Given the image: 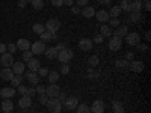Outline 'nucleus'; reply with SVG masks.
I'll return each mask as SVG.
<instances>
[{
  "mask_svg": "<svg viewBox=\"0 0 151 113\" xmlns=\"http://www.w3.org/2000/svg\"><path fill=\"white\" fill-rule=\"evenodd\" d=\"M47 109L50 113H60L62 110V103L59 101L58 98H48V101H47Z\"/></svg>",
  "mask_w": 151,
  "mask_h": 113,
  "instance_id": "nucleus-1",
  "label": "nucleus"
},
{
  "mask_svg": "<svg viewBox=\"0 0 151 113\" xmlns=\"http://www.w3.org/2000/svg\"><path fill=\"white\" fill-rule=\"evenodd\" d=\"M74 53H73V50L71 48H64V50H60V51H58V60L62 62V64H68V62L73 59Z\"/></svg>",
  "mask_w": 151,
  "mask_h": 113,
  "instance_id": "nucleus-2",
  "label": "nucleus"
},
{
  "mask_svg": "<svg viewBox=\"0 0 151 113\" xmlns=\"http://www.w3.org/2000/svg\"><path fill=\"white\" fill-rule=\"evenodd\" d=\"M44 27H45V30L50 32V33H56V32L59 30V27H60V21L56 20V18H52V20H48V21L45 23Z\"/></svg>",
  "mask_w": 151,
  "mask_h": 113,
  "instance_id": "nucleus-3",
  "label": "nucleus"
},
{
  "mask_svg": "<svg viewBox=\"0 0 151 113\" xmlns=\"http://www.w3.org/2000/svg\"><path fill=\"white\" fill-rule=\"evenodd\" d=\"M45 42L42 41H35L33 44H30V51L32 54H42L45 51Z\"/></svg>",
  "mask_w": 151,
  "mask_h": 113,
  "instance_id": "nucleus-4",
  "label": "nucleus"
},
{
  "mask_svg": "<svg viewBox=\"0 0 151 113\" xmlns=\"http://www.w3.org/2000/svg\"><path fill=\"white\" fill-rule=\"evenodd\" d=\"M124 38H125V42H127L129 45H134V47H136L137 44L141 42V35L137 33V32H132V33H127V35H125Z\"/></svg>",
  "mask_w": 151,
  "mask_h": 113,
  "instance_id": "nucleus-5",
  "label": "nucleus"
},
{
  "mask_svg": "<svg viewBox=\"0 0 151 113\" xmlns=\"http://www.w3.org/2000/svg\"><path fill=\"white\" fill-rule=\"evenodd\" d=\"M59 92H60V87H59L56 83H50V84L45 87V95H47L48 98H56Z\"/></svg>",
  "mask_w": 151,
  "mask_h": 113,
  "instance_id": "nucleus-6",
  "label": "nucleus"
},
{
  "mask_svg": "<svg viewBox=\"0 0 151 113\" xmlns=\"http://www.w3.org/2000/svg\"><path fill=\"white\" fill-rule=\"evenodd\" d=\"M121 47H122V38L110 36V39H109V48L112 50V51H118Z\"/></svg>",
  "mask_w": 151,
  "mask_h": 113,
  "instance_id": "nucleus-7",
  "label": "nucleus"
},
{
  "mask_svg": "<svg viewBox=\"0 0 151 113\" xmlns=\"http://www.w3.org/2000/svg\"><path fill=\"white\" fill-rule=\"evenodd\" d=\"M14 62H15V60H14V57H12L11 53H3L2 57H0V64L3 65V68H11Z\"/></svg>",
  "mask_w": 151,
  "mask_h": 113,
  "instance_id": "nucleus-8",
  "label": "nucleus"
},
{
  "mask_svg": "<svg viewBox=\"0 0 151 113\" xmlns=\"http://www.w3.org/2000/svg\"><path fill=\"white\" fill-rule=\"evenodd\" d=\"M11 69H12V72H14L15 75H23L24 69H26V65H24L21 60H17V62H14V64H12Z\"/></svg>",
  "mask_w": 151,
  "mask_h": 113,
  "instance_id": "nucleus-9",
  "label": "nucleus"
},
{
  "mask_svg": "<svg viewBox=\"0 0 151 113\" xmlns=\"http://www.w3.org/2000/svg\"><path fill=\"white\" fill-rule=\"evenodd\" d=\"M129 68L133 72H142L144 68H145V65H144L142 60H132V62H129Z\"/></svg>",
  "mask_w": 151,
  "mask_h": 113,
  "instance_id": "nucleus-10",
  "label": "nucleus"
},
{
  "mask_svg": "<svg viewBox=\"0 0 151 113\" xmlns=\"http://www.w3.org/2000/svg\"><path fill=\"white\" fill-rule=\"evenodd\" d=\"M92 39H89V38H82V39L79 41V47L80 50H83V51H89V50H92Z\"/></svg>",
  "mask_w": 151,
  "mask_h": 113,
  "instance_id": "nucleus-11",
  "label": "nucleus"
},
{
  "mask_svg": "<svg viewBox=\"0 0 151 113\" xmlns=\"http://www.w3.org/2000/svg\"><path fill=\"white\" fill-rule=\"evenodd\" d=\"M77 104H79V99L76 98V97H67L62 106H65L68 110H74L76 107H77Z\"/></svg>",
  "mask_w": 151,
  "mask_h": 113,
  "instance_id": "nucleus-12",
  "label": "nucleus"
},
{
  "mask_svg": "<svg viewBox=\"0 0 151 113\" xmlns=\"http://www.w3.org/2000/svg\"><path fill=\"white\" fill-rule=\"evenodd\" d=\"M18 106H20V109H23V110L29 109V107L32 106V98L27 97V95H21L20 99H18Z\"/></svg>",
  "mask_w": 151,
  "mask_h": 113,
  "instance_id": "nucleus-13",
  "label": "nucleus"
},
{
  "mask_svg": "<svg viewBox=\"0 0 151 113\" xmlns=\"http://www.w3.org/2000/svg\"><path fill=\"white\" fill-rule=\"evenodd\" d=\"M89 109H91V113H103L104 112V103L101 99H95L94 104Z\"/></svg>",
  "mask_w": 151,
  "mask_h": 113,
  "instance_id": "nucleus-14",
  "label": "nucleus"
},
{
  "mask_svg": "<svg viewBox=\"0 0 151 113\" xmlns=\"http://www.w3.org/2000/svg\"><path fill=\"white\" fill-rule=\"evenodd\" d=\"M142 9V0H132L129 3V12H141Z\"/></svg>",
  "mask_w": 151,
  "mask_h": 113,
  "instance_id": "nucleus-15",
  "label": "nucleus"
},
{
  "mask_svg": "<svg viewBox=\"0 0 151 113\" xmlns=\"http://www.w3.org/2000/svg\"><path fill=\"white\" fill-rule=\"evenodd\" d=\"M15 45H17L18 50H21V51H27V50H30V42L27 39H24V38H23V39L20 38V39L15 42Z\"/></svg>",
  "mask_w": 151,
  "mask_h": 113,
  "instance_id": "nucleus-16",
  "label": "nucleus"
},
{
  "mask_svg": "<svg viewBox=\"0 0 151 113\" xmlns=\"http://www.w3.org/2000/svg\"><path fill=\"white\" fill-rule=\"evenodd\" d=\"M95 17H97V20L98 21H101V23H106V21H109V12L106 11V9H100V11H97L95 12Z\"/></svg>",
  "mask_w": 151,
  "mask_h": 113,
  "instance_id": "nucleus-17",
  "label": "nucleus"
},
{
  "mask_svg": "<svg viewBox=\"0 0 151 113\" xmlns=\"http://www.w3.org/2000/svg\"><path fill=\"white\" fill-rule=\"evenodd\" d=\"M40 36H41V39H40V41H42V42L56 41V39H58V35H56V33H50V32H47V30H45V32H42Z\"/></svg>",
  "mask_w": 151,
  "mask_h": 113,
  "instance_id": "nucleus-18",
  "label": "nucleus"
},
{
  "mask_svg": "<svg viewBox=\"0 0 151 113\" xmlns=\"http://www.w3.org/2000/svg\"><path fill=\"white\" fill-rule=\"evenodd\" d=\"M17 92H15V89L14 87H3L2 91H0V95H2L5 99H11L12 97H14Z\"/></svg>",
  "mask_w": 151,
  "mask_h": 113,
  "instance_id": "nucleus-19",
  "label": "nucleus"
},
{
  "mask_svg": "<svg viewBox=\"0 0 151 113\" xmlns=\"http://www.w3.org/2000/svg\"><path fill=\"white\" fill-rule=\"evenodd\" d=\"M14 72H12V69L11 68H3L2 71H0V77H2L5 82H11V79L14 77Z\"/></svg>",
  "mask_w": 151,
  "mask_h": 113,
  "instance_id": "nucleus-20",
  "label": "nucleus"
},
{
  "mask_svg": "<svg viewBox=\"0 0 151 113\" xmlns=\"http://www.w3.org/2000/svg\"><path fill=\"white\" fill-rule=\"evenodd\" d=\"M80 12H82V15H83L85 18H92V17L95 15V9H94L92 6H83Z\"/></svg>",
  "mask_w": 151,
  "mask_h": 113,
  "instance_id": "nucleus-21",
  "label": "nucleus"
},
{
  "mask_svg": "<svg viewBox=\"0 0 151 113\" xmlns=\"http://www.w3.org/2000/svg\"><path fill=\"white\" fill-rule=\"evenodd\" d=\"M27 68L30 69V71H33V72H36L38 69L41 68V62L38 60V59H30L29 62H27Z\"/></svg>",
  "mask_w": 151,
  "mask_h": 113,
  "instance_id": "nucleus-22",
  "label": "nucleus"
},
{
  "mask_svg": "<svg viewBox=\"0 0 151 113\" xmlns=\"http://www.w3.org/2000/svg\"><path fill=\"white\" fill-rule=\"evenodd\" d=\"M26 79L35 86V84H38V82H40V75H38V72H33V71H29L27 74H26Z\"/></svg>",
  "mask_w": 151,
  "mask_h": 113,
  "instance_id": "nucleus-23",
  "label": "nucleus"
},
{
  "mask_svg": "<svg viewBox=\"0 0 151 113\" xmlns=\"http://www.w3.org/2000/svg\"><path fill=\"white\" fill-rule=\"evenodd\" d=\"M45 57L48 59V60H53V59H56L58 57V50L55 48V47H48V48H45Z\"/></svg>",
  "mask_w": 151,
  "mask_h": 113,
  "instance_id": "nucleus-24",
  "label": "nucleus"
},
{
  "mask_svg": "<svg viewBox=\"0 0 151 113\" xmlns=\"http://www.w3.org/2000/svg\"><path fill=\"white\" fill-rule=\"evenodd\" d=\"M112 33H115L113 36H118V38H124L125 35L129 33V27L127 26H118L115 32H112Z\"/></svg>",
  "mask_w": 151,
  "mask_h": 113,
  "instance_id": "nucleus-25",
  "label": "nucleus"
},
{
  "mask_svg": "<svg viewBox=\"0 0 151 113\" xmlns=\"http://www.w3.org/2000/svg\"><path fill=\"white\" fill-rule=\"evenodd\" d=\"M107 12H109V17H110V18H119V14H121L122 11H121V8L116 5V6H112Z\"/></svg>",
  "mask_w": 151,
  "mask_h": 113,
  "instance_id": "nucleus-26",
  "label": "nucleus"
},
{
  "mask_svg": "<svg viewBox=\"0 0 151 113\" xmlns=\"http://www.w3.org/2000/svg\"><path fill=\"white\" fill-rule=\"evenodd\" d=\"M2 110L5 113H11L12 110H14V103H12L11 99H5V101L2 103Z\"/></svg>",
  "mask_w": 151,
  "mask_h": 113,
  "instance_id": "nucleus-27",
  "label": "nucleus"
},
{
  "mask_svg": "<svg viewBox=\"0 0 151 113\" xmlns=\"http://www.w3.org/2000/svg\"><path fill=\"white\" fill-rule=\"evenodd\" d=\"M142 20V12H130V17H129V23H137Z\"/></svg>",
  "mask_w": 151,
  "mask_h": 113,
  "instance_id": "nucleus-28",
  "label": "nucleus"
},
{
  "mask_svg": "<svg viewBox=\"0 0 151 113\" xmlns=\"http://www.w3.org/2000/svg\"><path fill=\"white\" fill-rule=\"evenodd\" d=\"M21 82H23V75H14V77L11 79V87H18L20 84H21Z\"/></svg>",
  "mask_w": 151,
  "mask_h": 113,
  "instance_id": "nucleus-29",
  "label": "nucleus"
},
{
  "mask_svg": "<svg viewBox=\"0 0 151 113\" xmlns=\"http://www.w3.org/2000/svg\"><path fill=\"white\" fill-rule=\"evenodd\" d=\"M112 109H113V113H124V104L121 101H113Z\"/></svg>",
  "mask_w": 151,
  "mask_h": 113,
  "instance_id": "nucleus-30",
  "label": "nucleus"
},
{
  "mask_svg": "<svg viewBox=\"0 0 151 113\" xmlns=\"http://www.w3.org/2000/svg\"><path fill=\"white\" fill-rule=\"evenodd\" d=\"M100 32H101L100 35H101L103 38H104V36H106V38L112 36V29L107 26V24H103V26H101V29H100Z\"/></svg>",
  "mask_w": 151,
  "mask_h": 113,
  "instance_id": "nucleus-31",
  "label": "nucleus"
},
{
  "mask_svg": "<svg viewBox=\"0 0 151 113\" xmlns=\"http://www.w3.org/2000/svg\"><path fill=\"white\" fill-rule=\"evenodd\" d=\"M77 112L76 113H91V109H89V106L88 104H85V103H82V104H77Z\"/></svg>",
  "mask_w": 151,
  "mask_h": 113,
  "instance_id": "nucleus-32",
  "label": "nucleus"
},
{
  "mask_svg": "<svg viewBox=\"0 0 151 113\" xmlns=\"http://www.w3.org/2000/svg\"><path fill=\"white\" fill-rule=\"evenodd\" d=\"M59 75H60V74H59L58 71H50L48 75H47V77H48V82H50V83H56V82L59 80Z\"/></svg>",
  "mask_w": 151,
  "mask_h": 113,
  "instance_id": "nucleus-33",
  "label": "nucleus"
},
{
  "mask_svg": "<svg viewBox=\"0 0 151 113\" xmlns=\"http://www.w3.org/2000/svg\"><path fill=\"white\" fill-rule=\"evenodd\" d=\"M42 32H45L44 24H41V23H36V24H33V33H36V35H41Z\"/></svg>",
  "mask_w": 151,
  "mask_h": 113,
  "instance_id": "nucleus-34",
  "label": "nucleus"
},
{
  "mask_svg": "<svg viewBox=\"0 0 151 113\" xmlns=\"http://www.w3.org/2000/svg\"><path fill=\"white\" fill-rule=\"evenodd\" d=\"M115 65H116L119 69H127V68H129V62L125 60V59H118V60L115 62Z\"/></svg>",
  "mask_w": 151,
  "mask_h": 113,
  "instance_id": "nucleus-35",
  "label": "nucleus"
},
{
  "mask_svg": "<svg viewBox=\"0 0 151 113\" xmlns=\"http://www.w3.org/2000/svg\"><path fill=\"white\" fill-rule=\"evenodd\" d=\"M30 3H32L33 9H36V11H40V9L44 8V0H32Z\"/></svg>",
  "mask_w": 151,
  "mask_h": 113,
  "instance_id": "nucleus-36",
  "label": "nucleus"
},
{
  "mask_svg": "<svg viewBox=\"0 0 151 113\" xmlns=\"http://www.w3.org/2000/svg\"><path fill=\"white\" fill-rule=\"evenodd\" d=\"M100 64V59H98V56H91L89 59H88V65H89V67H97Z\"/></svg>",
  "mask_w": 151,
  "mask_h": 113,
  "instance_id": "nucleus-37",
  "label": "nucleus"
},
{
  "mask_svg": "<svg viewBox=\"0 0 151 113\" xmlns=\"http://www.w3.org/2000/svg\"><path fill=\"white\" fill-rule=\"evenodd\" d=\"M32 57H33V54H32V51H30V50H27V51H23V56H21V59H23L24 62H29Z\"/></svg>",
  "mask_w": 151,
  "mask_h": 113,
  "instance_id": "nucleus-38",
  "label": "nucleus"
},
{
  "mask_svg": "<svg viewBox=\"0 0 151 113\" xmlns=\"http://www.w3.org/2000/svg\"><path fill=\"white\" fill-rule=\"evenodd\" d=\"M36 72H38V75H40V77H47L48 72H50V69H48L47 67H44V68H40Z\"/></svg>",
  "mask_w": 151,
  "mask_h": 113,
  "instance_id": "nucleus-39",
  "label": "nucleus"
},
{
  "mask_svg": "<svg viewBox=\"0 0 151 113\" xmlns=\"http://www.w3.org/2000/svg\"><path fill=\"white\" fill-rule=\"evenodd\" d=\"M119 24V18H109V27H118Z\"/></svg>",
  "mask_w": 151,
  "mask_h": 113,
  "instance_id": "nucleus-40",
  "label": "nucleus"
},
{
  "mask_svg": "<svg viewBox=\"0 0 151 113\" xmlns=\"http://www.w3.org/2000/svg\"><path fill=\"white\" fill-rule=\"evenodd\" d=\"M129 0H121V5H119V8H121V11H129Z\"/></svg>",
  "mask_w": 151,
  "mask_h": 113,
  "instance_id": "nucleus-41",
  "label": "nucleus"
},
{
  "mask_svg": "<svg viewBox=\"0 0 151 113\" xmlns=\"http://www.w3.org/2000/svg\"><path fill=\"white\" fill-rule=\"evenodd\" d=\"M68 72H70V65H68V64H62L59 74H68Z\"/></svg>",
  "mask_w": 151,
  "mask_h": 113,
  "instance_id": "nucleus-42",
  "label": "nucleus"
},
{
  "mask_svg": "<svg viewBox=\"0 0 151 113\" xmlns=\"http://www.w3.org/2000/svg\"><path fill=\"white\" fill-rule=\"evenodd\" d=\"M35 89H36V94H45V86L44 84H38L36 87H35Z\"/></svg>",
  "mask_w": 151,
  "mask_h": 113,
  "instance_id": "nucleus-43",
  "label": "nucleus"
},
{
  "mask_svg": "<svg viewBox=\"0 0 151 113\" xmlns=\"http://www.w3.org/2000/svg\"><path fill=\"white\" fill-rule=\"evenodd\" d=\"M56 98L59 99V101H60L62 104H64V101H65V98H67V94H65V92H62V91H60V92L58 94V97H56Z\"/></svg>",
  "mask_w": 151,
  "mask_h": 113,
  "instance_id": "nucleus-44",
  "label": "nucleus"
},
{
  "mask_svg": "<svg viewBox=\"0 0 151 113\" xmlns=\"http://www.w3.org/2000/svg\"><path fill=\"white\" fill-rule=\"evenodd\" d=\"M47 101H48V97H47L45 94H41V95H40V103H41L42 106H45Z\"/></svg>",
  "mask_w": 151,
  "mask_h": 113,
  "instance_id": "nucleus-45",
  "label": "nucleus"
},
{
  "mask_svg": "<svg viewBox=\"0 0 151 113\" xmlns=\"http://www.w3.org/2000/svg\"><path fill=\"white\" fill-rule=\"evenodd\" d=\"M6 47H8V50H9V53H11V54H14L17 50H18L15 44H9V45H6Z\"/></svg>",
  "mask_w": 151,
  "mask_h": 113,
  "instance_id": "nucleus-46",
  "label": "nucleus"
},
{
  "mask_svg": "<svg viewBox=\"0 0 151 113\" xmlns=\"http://www.w3.org/2000/svg\"><path fill=\"white\" fill-rule=\"evenodd\" d=\"M17 89H18V94H21V95H26V92H27V87L23 86V84H20Z\"/></svg>",
  "mask_w": 151,
  "mask_h": 113,
  "instance_id": "nucleus-47",
  "label": "nucleus"
},
{
  "mask_svg": "<svg viewBox=\"0 0 151 113\" xmlns=\"http://www.w3.org/2000/svg\"><path fill=\"white\" fill-rule=\"evenodd\" d=\"M35 94H36V89H35V87H27V92H26V95H27V97H30V98H32Z\"/></svg>",
  "mask_w": 151,
  "mask_h": 113,
  "instance_id": "nucleus-48",
  "label": "nucleus"
},
{
  "mask_svg": "<svg viewBox=\"0 0 151 113\" xmlns=\"http://www.w3.org/2000/svg\"><path fill=\"white\" fill-rule=\"evenodd\" d=\"M52 5L56 6V8H60L62 5H64V0H52Z\"/></svg>",
  "mask_w": 151,
  "mask_h": 113,
  "instance_id": "nucleus-49",
  "label": "nucleus"
},
{
  "mask_svg": "<svg viewBox=\"0 0 151 113\" xmlns=\"http://www.w3.org/2000/svg\"><path fill=\"white\" fill-rule=\"evenodd\" d=\"M92 42L101 44V42H103V36H101V35H95V36H94V41H92Z\"/></svg>",
  "mask_w": 151,
  "mask_h": 113,
  "instance_id": "nucleus-50",
  "label": "nucleus"
},
{
  "mask_svg": "<svg viewBox=\"0 0 151 113\" xmlns=\"http://www.w3.org/2000/svg\"><path fill=\"white\" fill-rule=\"evenodd\" d=\"M133 57H134V53H132V51H129L127 54H125V60H127V62H132Z\"/></svg>",
  "mask_w": 151,
  "mask_h": 113,
  "instance_id": "nucleus-51",
  "label": "nucleus"
},
{
  "mask_svg": "<svg viewBox=\"0 0 151 113\" xmlns=\"http://www.w3.org/2000/svg\"><path fill=\"white\" fill-rule=\"evenodd\" d=\"M77 6H79V8L88 6V0H77Z\"/></svg>",
  "mask_w": 151,
  "mask_h": 113,
  "instance_id": "nucleus-52",
  "label": "nucleus"
},
{
  "mask_svg": "<svg viewBox=\"0 0 151 113\" xmlns=\"http://www.w3.org/2000/svg\"><path fill=\"white\" fill-rule=\"evenodd\" d=\"M136 48L139 50V51H145V50H147L148 47H147L145 44H137V45H136Z\"/></svg>",
  "mask_w": 151,
  "mask_h": 113,
  "instance_id": "nucleus-53",
  "label": "nucleus"
},
{
  "mask_svg": "<svg viewBox=\"0 0 151 113\" xmlns=\"http://www.w3.org/2000/svg\"><path fill=\"white\" fill-rule=\"evenodd\" d=\"M6 50H8L6 44H2V42H0V54H3V53H6Z\"/></svg>",
  "mask_w": 151,
  "mask_h": 113,
  "instance_id": "nucleus-54",
  "label": "nucleus"
},
{
  "mask_svg": "<svg viewBox=\"0 0 151 113\" xmlns=\"http://www.w3.org/2000/svg\"><path fill=\"white\" fill-rule=\"evenodd\" d=\"M71 12H73V14H80V8L79 6H71Z\"/></svg>",
  "mask_w": 151,
  "mask_h": 113,
  "instance_id": "nucleus-55",
  "label": "nucleus"
},
{
  "mask_svg": "<svg viewBox=\"0 0 151 113\" xmlns=\"http://www.w3.org/2000/svg\"><path fill=\"white\" fill-rule=\"evenodd\" d=\"M144 8H145V11H151V2H150V0H145Z\"/></svg>",
  "mask_w": 151,
  "mask_h": 113,
  "instance_id": "nucleus-56",
  "label": "nucleus"
},
{
  "mask_svg": "<svg viewBox=\"0 0 151 113\" xmlns=\"http://www.w3.org/2000/svg\"><path fill=\"white\" fill-rule=\"evenodd\" d=\"M97 2H98L100 5H106V6H107V5L112 3V0H97Z\"/></svg>",
  "mask_w": 151,
  "mask_h": 113,
  "instance_id": "nucleus-57",
  "label": "nucleus"
},
{
  "mask_svg": "<svg viewBox=\"0 0 151 113\" xmlns=\"http://www.w3.org/2000/svg\"><path fill=\"white\" fill-rule=\"evenodd\" d=\"M26 5H27V2H26V0H18V6H20V8H24Z\"/></svg>",
  "mask_w": 151,
  "mask_h": 113,
  "instance_id": "nucleus-58",
  "label": "nucleus"
},
{
  "mask_svg": "<svg viewBox=\"0 0 151 113\" xmlns=\"http://www.w3.org/2000/svg\"><path fill=\"white\" fill-rule=\"evenodd\" d=\"M64 5H67V6H73V5H74V0H64Z\"/></svg>",
  "mask_w": 151,
  "mask_h": 113,
  "instance_id": "nucleus-59",
  "label": "nucleus"
},
{
  "mask_svg": "<svg viewBox=\"0 0 151 113\" xmlns=\"http://www.w3.org/2000/svg\"><path fill=\"white\" fill-rule=\"evenodd\" d=\"M55 48L58 50V51H60V50H64V48H65V44H58Z\"/></svg>",
  "mask_w": 151,
  "mask_h": 113,
  "instance_id": "nucleus-60",
  "label": "nucleus"
},
{
  "mask_svg": "<svg viewBox=\"0 0 151 113\" xmlns=\"http://www.w3.org/2000/svg\"><path fill=\"white\" fill-rule=\"evenodd\" d=\"M150 33H151V32H147V33H145V39H147V41H150V38H151Z\"/></svg>",
  "mask_w": 151,
  "mask_h": 113,
  "instance_id": "nucleus-61",
  "label": "nucleus"
},
{
  "mask_svg": "<svg viewBox=\"0 0 151 113\" xmlns=\"http://www.w3.org/2000/svg\"><path fill=\"white\" fill-rule=\"evenodd\" d=\"M26 2H27V3H30V2H32V0H26Z\"/></svg>",
  "mask_w": 151,
  "mask_h": 113,
  "instance_id": "nucleus-62",
  "label": "nucleus"
}]
</instances>
